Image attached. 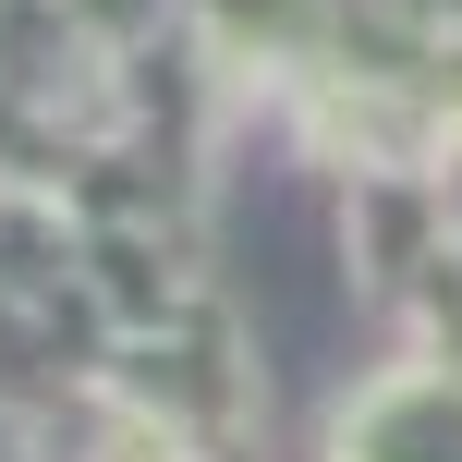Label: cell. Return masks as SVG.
I'll return each instance as SVG.
<instances>
[{
    "instance_id": "2",
    "label": "cell",
    "mask_w": 462,
    "mask_h": 462,
    "mask_svg": "<svg viewBox=\"0 0 462 462\" xmlns=\"http://www.w3.org/2000/svg\"><path fill=\"white\" fill-rule=\"evenodd\" d=\"M24 462H159V450H110V439H24Z\"/></svg>"
},
{
    "instance_id": "1",
    "label": "cell",
    "mask_w": 462,
    "mask_h": 462,
    "mask_svg": "<svg viewBox=\"0 0 462 462\" xmlns=\"http://www.w3.org/2000/svg\"><path fill=\"white\" fill-rule=\"evenodd\" d=\"M341 462H462V353L439 341L390 390H365V414H341Z\"/></svg>"
}]
</instances>
